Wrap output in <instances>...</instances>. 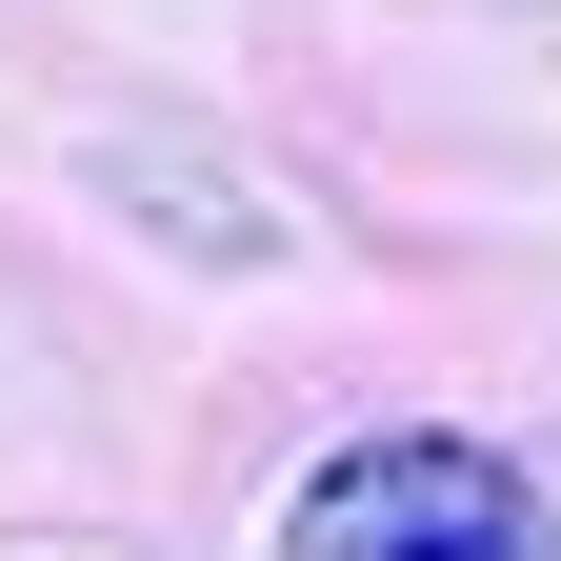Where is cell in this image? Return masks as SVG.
Wrapping results in <instances>:
<instances>
[{
	"instance_id": "1",
	"label": "cell",
	"mask_w": 561,
	"mask_h": 561,
	"mask_svg": "<svg viewBox=\"0 0 561 561\" xmlns=\"http://www.w3.org/2000/svg\"><path fill=\"white\" fill-rule=\"evenodd\" d=\"M301 561H522V481L481 442H341L301 502H280Z\"/></svg>"
}]
</instances>
